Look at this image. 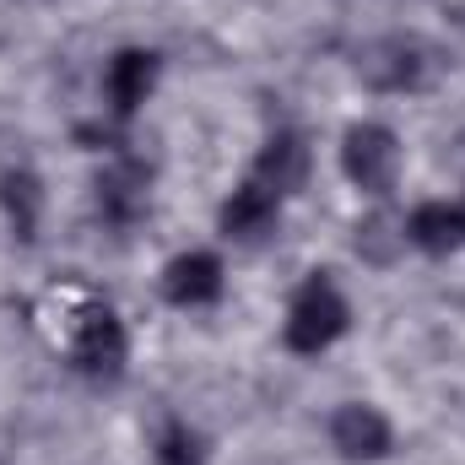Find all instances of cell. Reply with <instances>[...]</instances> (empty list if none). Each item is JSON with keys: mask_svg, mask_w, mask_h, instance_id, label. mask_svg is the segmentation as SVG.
Masks as SVG:
<instances>
[{"mask_svg": "<svg viewBox=\"0 0 465 465\" xmlns=\"http://www.w3.org/2000/svg\"><path fill=\"white\" fill-rule=\"evenodd\" d=\"M163 298L173 309H206L223 298V260L212 249H190V254H173L163 265Z\"/></svg>", "mask_w": 465, "mask_h": 465, "instance_id": "5", "label": "cell"}, {"mask_svg": "<svg viewBox=\"0 0 465 465\" xmlns=\"http://www.w3.org/2000/svg\"><path fill=\"white\" fill-rule=\"evenodd\" d=\"M341 173H347L362 195H379L384 201L401 184V135L390 124H379V119L351 124L347 141H341Z\"/></svg>", "mask_w": 465, "mask_h": 465, "instance_id": "3", "label": "cell"}, {"mask_svg": "<svg viewBox=\"0 0 465 465\" xmlns=\"http://www.w3.org/2000/svg\"><path fill=\"white\" fill-rule=\"evenodd\" d=\"M152 465H206V450H201V439H195L184 422H168V428L157 433Z\"/></svg>", "mask_w": 465, "mask_h": 465, "instance_id": "13", "label": "cell"}, {"mask_svg": "<svg viewBox=\"0 0 465 465\" xmlns=\"http://www.w3.org/2000/svg\"><path fill=\"white\" fill-rule=\"evenodd\" d=\"M152 87H157V54L152 49H119L109 60V71H104V98L119 119L135 114Z\"/></svg>", "mask_w": 465, "mask_h": 465, "instance_id": "7", "label": "cell"}, {"mask_svg": "<svg viewBox=\"0 0 465 465\" xmlns=\"http://www.w3.org/2000/svg\"><path fill=\"white\" fill-rule=\"evenodd\" d=\"M276 217H282V195H276V190H265L260 179L238 184L228 201H223V212H217L223 232H228V238H238V243L265 238V232L276 228Z\"/></svg>", "mask_w": 465, "mask_h": 465, "instance_id": "6", "label": "cell"}, {"mask_svg": "<svg viewBox=\"0 0 465 465\" xmlns=\"http://www.w3.org/2000/svg\"><path fill=\"white\" fill-rule=\"evenodd\" d=\"M65 357H71L82 373H93V379H114L119 368H124L130 341H124L119 314L104 298L76 292V309L65 314Z\"/></svg>", "mask_w": 465, "mask_h": 465, "instance_id": "2", "label": "cell"}, {"mask_svg": "<svg viewBox=\"0 0 465 465\" xmlns=\"http://www.w3.org/2000/svg\"><path fill=\"white\" fill-rule=\"evenodd\" d=\"M254 179H260L265 190H276L282 201H287V195H298V190H303V179H309V146H303V135L276 130V135L260 146Z\"/></svg>", "mask_w": 465, "mask_h": 465, "instance_id": "8", "label": "cell"}, {"mask_svg": "<svg viewBox=\"0 0 465 465\" xmlns=\"http://www.w3.org/2000/svg\"><path fill=\"white\" fill-rule=\"evenodd\" d=\"M331 444H336V455H341V460L373 465V460H384V455L395 450V428L384 422V411H379V406L347 401V406L331 417Z\"/></svg>", "mask_w": 465, "mask_h": 465, "instance_id": "4", "label": "cell"}, {"mask_svg": "<svg viewBox=\"0 0 465 465\" xmlns=\"http://www.w3.org/2000/svg\"><path fill=\"white\" fill-rule=\"evenodd\" d=\"M357 76L368 87H379V93H406V87L422 82V60H417V49L406 38H390V44H373L357 60Z\"/></svg>", "mask_w": 465, "mask_h": 465, "instance_id": "11", "label": "cell"}, {"mask_svg": "<svg viewBox=\"0 0 465 465\" xmlns=\"http://www.w3.org/2000/svg\"><path fill=\"white\" fill-rule=\"evenodd\" d=\"M406 238H411L422 254H460L465 249V206L422 201V206L406 217Z\"/></svg>", "mask_w": 465, "mask_h": 465, "instance_id": "10", "label": "cell"}, {"mask_svg": "<svg viewBox=\"0 0 465 465\" xmlns=\"http://www.w3.org/2000/svg\"><path fill=\"white\" fill-rule=\"evenodd\" d=\"M98 212H104L114 228H130V223L146 212V168H141V163L119 157V163L104 168V179H98Z\"/></svg>", "mask_w": 465, "mask_h": 465, "instance_id": "9", "label": "cell"}, {"mask_svg": "<svg viewBox=\"0 0 465 465\" xmlns=\"http://www.w3.org/2000/svg\"><path fill=\"white\" fill-rule=\"evenodd\" d=\"M0 201H5L16 232L33 238V228H38V201H44V195H38V179H33V173H5V179H0Z\"/></svg>", "mask_w": 465, "mask_h": 465, "instance_id": "12", "label": "cell"}, {"mask_svg": "<svg viewBox=\"0 0 465 465\" xmlns=\"http://www.w3.org/2000/svg\"><path fill=\"white\" fill-rule=\"evenodd\" d=\"M347 325H351V309H347V298H341V287L331 282V271H309L303 287L287 303L282 341L298 357H320V351H331L347 336Z\"/></svg>", "mask_w": 465, "mask_h": 465, "instance_id": "1", "label": "cell"}]
</instances>
